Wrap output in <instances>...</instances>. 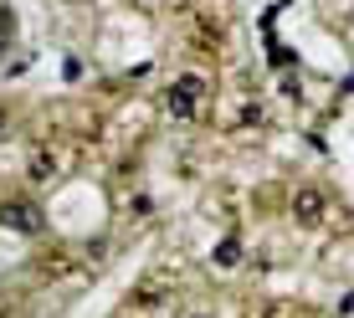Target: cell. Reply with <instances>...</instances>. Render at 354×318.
<instances>
[{"label": "cell", "mask_w": 354, "mask_h": 318, "mask_svg": "<svg viewBox=\"0 0 354 318\" xmlns=\"http://www.w3.org/2000/svg\"><path fill=\"white\" fill-rule=\"evenodd\" d=\"M201 103H205V77H175V82H169V93H165L169 118H180V124L201 113Z\"/></svg>", "instance_id": "6da1fadb"}, {"label": "cell", "mask_w": 354, "mask_h": 318, "mask_svg": "<svg viewBox=\"0 0 354 318\" xmlns=\"http://www.w3.org/2000/svg\"><path fill=\"white\" fill-rule=\"evenodd\" d=\"M0 226L21 231V236H36V231H41V211L26 205V200H6V205H0Z\"/></svg>", "instance_id": "7a4b0ae2"}, {"label": "cell", "mask_w": 354, "mask_h": 318, "mask_svg": "<svg viewBox=\"0 0 354 318\" xmlns=\"http://www.w3.org/2000/svg\"><path fill=\"white\" fill-rule=\"evenodd\" d=\"M292 216H298L303 226H319L324 221V195L313 190V185H303L298 195H292Z\"/></svg>", "instance_id": "3957f363"}, {"label": "cell", "mask_w": 354, "mask_h": 318, "mask_svg": "<svg viewBox=\"0 0 354 318\" xmlns=\"http://www.w3.org/2000/svg\"><path fill=\"white\" fill-rule=\"evenodd\" d=\"M216 267H236L241 262V241L236 236H226V241H216V256H211Z\"/></svg>", "instance_id": "277c9868"}, {"label": "cell", "mask_w": 354, "mask_h": 318, "mask_svg": "<svg viewBox=\"0 0 354 318\" xmlns=\"http://www.w3.org/2000/svg\"><path fill=\"white\" fill-rule=\"evenodd\" d=\"M52 169H57V159L46 154V149H41V154L31 159V180H52Z\"/></svg>", "instance_id": "5b68a950"}, {"label": "cell", "mask_w": 354, "mask_h": 318, "mask_svg": "<svg viewBox=\"0 0 354 318\" xmlns=\"http://www.w3.org/2000/svg\"><path fill=\"white\" fill-rule=\"evenodd\" d=\"M267 62H272V67H292V52H288V46H267Z\"/></svg>", "instance_id": "8992f818"}, {"label": "cell", "mask_w": 354, "mask_h": 318, "mask_svg": "<svg viewBox=\"0 0 354 318\" xmlns=\"http://www.w3.org/2000/svg\"><path fill=\"white\" fill-rule=\"evenodd\" d=\"M0 129H6V113H0Z\"/></svg>", "instance_id": "52a82bcc"}]
</instances>
